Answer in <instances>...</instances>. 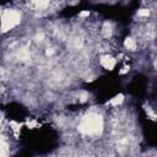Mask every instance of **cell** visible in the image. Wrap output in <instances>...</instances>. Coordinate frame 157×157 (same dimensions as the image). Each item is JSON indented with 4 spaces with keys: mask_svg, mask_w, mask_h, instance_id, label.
<instances>
[{
    "mask_svg": "<svg viewBox=\"0 0 157 157\" xmlns=\"http://www.w3.org/2000/svg\"><path fill=\"white\" fill-rule=\"evenodd\" d=\"M103 129V119L98 114H88L82 118L78 130L85 135H98Z\"/></svg>",
    "mask_w": 157,
    "mask_h": 157,
    "instance_id": "cell-1",
    "label": "cell"
},
{
    "mask_svg": "<svg viewBox=\"0 0 157 157\" xmlns=\"http://www.w3.org/2000/svg\"><path fill=\"white\" fill-rule=\"evenodd\" d=\"M21 21V15L15 10H6L1 16V29L9 31L17 26Z\"/></svg>",
    "mask_w": 157,
    "mask_h": 157,
    "instance_id": "cell-2",
    "label": "cell"
},
{
    "mask_svg": "<svg viewBox=\"0 0 157 157\" xmlns=\"http://www.w3.org/2000/svg\"><path fill=\"white\" fill-rule=\"evenodd\" d=\"M101 64L104 66V69H108V70H112L115 65V60L112 58V56H103L101 59Z\"/></svg>",
    "mask_w": 157,
    "mask_h": 157,
    "instance_id": "cell-3",
    "label": "cell"
},
{
    "mask_svg": "<svg viewBox=\"0 0 157 157\" xmlns=\"http://www.w3.org/2000/svg\"><path fill=\"white\" fill-rule=\"evenodd\" d=\"M36 7H38V9H44V7H47V5L49 4V0H29Z\"/></svg>",
    "mask_w": 157,
    "mask_h": 157,
    "instance_id": "cell-4",
    "label": "cell"
},
{
    "mask_svg": "<svg viewBox=\"0 0 157 157\" xmlns=\"http://www.w3.org/2000/svg\"><path fill=\"white\" fill-rule=\"evenodd\" d=\"M125 48H128L129 50H135L136 49V43L132 38H126L125 39V43H124Z\"/></svg>",
    "mask_w": 157,
    "mask_h": 157,
    "instance_id": "cell-5",
    "label": "cell"
},
{
    "mask_svg": "<svg viewBox=\"0 0 157 157\" xmlns=\"http://www.w3.org/2000/svg\"><path fill=\"white\" fill-rule=\"evenodd\" d=\"M123 99H124L123 94H118V96H115V97L110 101V104H112V105H118V104H120V103L123 102Z\"/></svg>",
    "mask_w": 157,
    "mask_h": 157,
    "instance_id": "cell-6",
    "label": "cell"
},
{
    "mask_svg": "<svg viewBox=\"0 0 157 157\" xmlns=\"http://www.w3.org/2000/svg\"><path fill=\"white\" fill-rule=\"evenodd\" d=\"M7 153V144L2 140H0V156Z\"/></svg>",
    "mask_w": 157,
    "mask_h": 157,
    "instance_id": "cell-7",
    "label": "cell"
},
{
    "mask_svg": "<svg viewBox=\"0 0 157 157\" xmlns=\"http://www.w3.org/2000/svg\"><path fill=\"white\" fill-rule=\"evenodd\" d=\"M103 33H104V36H105V37L110 36V33H112V28H110V25H109V23H105V25H104Z\"/></svg>",
    "mask_w": 157,
    "mask_h": 157,
    "instance_id": "cell-8",
    "label": "cell"
},
{
    "mask_svg": "<svg viewBox=\"0 0 157 157\" xmlns=\"http://www.w3.org/2000/svg\"><path fill=\"white\" fill-rule=\"evenodd\" d=\"M137 15H139V16H144V17H147V16L150 15V11H148L147 9H142V10H140V11L137 12Z\"/></svg>",
    "mask_w": 157,
    "mask_h": 157,
    "instance_id": "cell-9",
    "label": "cell"
},
{
    "mask_svg": "<svg viewBox=\"0 0 157 157\" xmlns=\"http://www.w3.org/2000/svg\"><path fill=\"white\" fill-rule=\"evenodd\" d=\"M0 15H1V11H0Z\"/></svg>",
    "mask_w": 157,
    "mask_h": 157,
    "instance_id": "cell-10",
    "label": "cell"
}]
</instances>
